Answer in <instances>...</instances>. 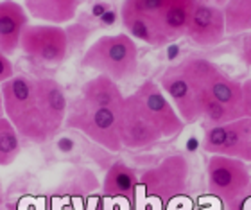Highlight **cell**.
<instances>
[{"label":"cell","instance_id":"1","mask_svg":"<svg viewBox=\"0 0 251 210\" xmlns=\"http://www.w3.org/2000/svg\"><path fill=\"white\" fill-rule=\"evenodd\" d=\"M0 92L5 119L20 138L43 144L65 126L68 99L56 79L18 74L0 84Z\"/></svg>","mask_w":251,"mask_h":210},{"label":"cell","instance_id":"2","mask_svg":"<svg viewBox=\"0 0 251 210\" xmlns=\"http://www.w3.org/2000/svg\"><path fill=\"white\" fill-rule=\"evenodd\" d=\"M81 67L104 74L117 83L135 78L138 70V49L135 40L126 32L97 38L83 54Z\"/></svg>","mask_w":251,"mask_h":210},{"label":"cell","instance_id":"3","mask_svg":"<svg viewBox=\"0 0 251 210\" xmlns=\"http://www.w3.org/2000/svg\"><path fill=\"white\" fill-rule=\"evenodd\" d=\"M185 76L190 84L199 92L208 94L221 105H225L228 110L241 119L242 117V84L241 81L233 79L231 76L221 69L219 65L199 56H188L179 61Z\"/></svg>","mask_w":251,"mask_h":210},{"label":"cell","instance_id":"4","mask_svg":"<svg viewBox=\"0 0 251 210\" xmlns=\"http://www.w3.org/2000/svg\"><path fill=\"white\" fill-rule=\"evenodd\" d=\"M190 178V163L185 155L165 157L154 167L140 174V187L144 200L152 201L158 207H169L174 200L187 192Z\"/></svg>","mask_w":251,"mask_h":210},{"label":"cell","instance_id":"5","mask_svg":"<svg viewBox=\"0 0 251 210\" xmlns=\"http://www.w3.org/2000/svg\"><path fill=\"white\" fill-rule=\"evenodd\" d=\"M251 185L248 163L235 158L210 155L206 162V190L223 205V210L235 207Z\"/></svg>","mask_w":251,"mask_h":210},{"label":"cell","instance_id":"6","mask_svg":"<svg viewBox=\"0 0 251 210\" xmlns=\"http://www.w3.org/2000/svg\"><path fill=\"white\" fill-rule=\"evenodd\" d=\"M65 126L70 130H77L92 142L99 144L100 147L111 153H119L122 149L115 110L97 108V106L84 103L79 97L72 105H68Z\"/></svg>","mask_w":251,"mask_h":210},{"label":"cell","instance_id":"7","mask_svg":"<svg viewBox=\"0 0 251 210\" xmlns=\"http://www.w3.org/2000/svg\"><path fill=\"white\" fill-rule=\"evenodd\" d=\"M201 146L208 155L251 163V119L241 117L219 126H206Z\"/></svg>","mask_w":251,"mask_h":210},{"label":"cell","instance_id":"8","mask_svg":"<svg viewBox=\"0 0 251 210\" xmlns=\"http://www.w3.org/2000/svg\"><path fill=\"white\" fill-rule=\"evenodd\" d=\"M22 52L43 65H59L70 52L67 29L63 26H27L20 38Z\"/></svg>","mask_w":251,"mask_h":210},{"label":"cell","instance_id":"9","mask_svg":"<svg viewBox=\"0 0 251 210\" xmlns=\"http://www.w3.org/2000/svg\"><path fill=\"white\" fill-rule=\"evenodd\" d=\"M131 95L140 105L144 113L149 117V121L158 128L163 138H174L181 135L185 130V122L181 121L178 111L174 110L167 95L163 94L160 84L154 81H144Z\"/></svg>","mask_w":251,"mask_h":210},{"label":"cell","instance_id":"10","mask_svg":"<svg viewBox=\"0 0 251 210\" xmlns=\"http://www.w3.org/2000/svg\"><path fill=\"white\" fill-rule=\"evenodd\" d=\"M117 126L122 147L127 149H146L163 138L133 95H126L121 110L117 111Z\"/></svg>","mask_w":251,"mask_h":210},{"label":"cell","instance_id":"11","mask_svg":"<svg viewBox=\"0 0 251 210\" xmlns=\"http://www.w3.org/2000/svg\"><path fill=\"white\" fill-rule=\"evenodd\" d=\"M160 88L167 99L173 103L174 110L178 111L181 121L187 124H196L201 119V110H199L198 95L196 90L190 84L188 78L185 76L183 69L179 63H174L167 67V70L160 76Z\"/></svg>","mask_w":251,"mask_h":210},{"label":"cell","instance_id":"12","mask_svg":"<svg viewBox=\"0 0 251 210\" xmlns=\"http://www.w3.org/2000/svg\"><path fill=\"white\" fill-rule=\"evenodd\" d=\"M226 36V24L223 7L199 2L196 4L188 22L185 38L199 47H214L219 45Z\"/></svg>","mask_w":251,"mask_h":210},{"label":"cell","instance_id":"13","mask_svg":"<svg viewBox=\"0 0 251 210\" xmlns=\"http://www.w3.org/2000/svg\"><path fill=\"white\" fill-rule=\"evenodd\" d=\"M29 26V15L15 0L0 2V52L9 56L20 49V38Z\"/></svg>","mask_w":251,"mask_h":210},{"label":"cell","instance_id":"14","mask_svg":"<svg viewBox=\"0 0 251 210\" xmlns=\"http://www.w3.org/2000/svg\"><path fill=\"white\" fill-rule=\"evenodd\" d=\"M140 187V176L136 174L133 167H129L126 162L111 163L102 180V196L108 200H124L127 203H133L138 194Z\"/></svg>","mask_w":251,"mask_h":210},{"label":"cell","instance_id":"15","mask_svg":"<svg viewBox=\"0 0 251 210\" xmlns=\"http://www.w3.org/2000/svg\"><path fill=\"white\" fill-rule=\"evenodd\" d=\"M81 99L97 108H108V110H121L126 95L122 94L121 86L117 81L104 76L97 74L95 78L88 79L81 86Z\"/></svg>","mask_w":251,"mask_h":210},{"label":"cell","instance_id":"16","mask_svg":"<svg viewBox=\"0 0 251 210\" xmlns=\"http://www.w3.org/2000/svg\"><path fill=\"white\" fill-rule=\"evenodd\" d=\"M79 0H24V9L34 20L50 26H65L75 18Z\"/></svg>","mask_w":251,"mask_h":210},{"label":"cell","instance_id":"17","mask_svg":"<svg viewBox=\"0 0 251 210\" xmlns=\"http://www.w3.org/2000/svg\"><path fill=\"white\" fill-rule=\"evenodd\" d=\"M121 22L122 27L126 29V34H129L133 40H140V42L147 43L151 47H163V45L171 43L169 38L160 29L158 22L151 16L121 11Z\"/></svg>","mask_w":251,"mask_h":210},{"label":"cell","instance_id":"18","mask_svg":"<svg viewBox=\"0 0 251 210\" xmlns=\"http://www.w3.org/2000/svg\"><path fill=\"white\" fill-rule=\"evenodd\" d=\"M196 4H198V0H173L167 5V9L156 18L158 26L163 31V34L169 38V42L185 38Z\"/></svg>","mask_w":251,"mask_h":210},{"label":"cell","instance_id":"19","mask_svg":"<svg viewBox=\"0 0 251 210\" xmlns=\"http://www.w3.org/2000/svg\"><path fill=\"white\" fill-rule=\"evenodd\" d=\"M226 36L251 31V0H228L223 5Z\"/></svg>","mask_w":251,"mask_h":210},{"label":"cell","instance_id":"20","mask_svg":"<svg viewBox=\"0 0 251 210\" xmlns=\"http://www.w3.org/2000/svg\"><path fill=\"white\" fill-rule=\"evenodd\" d=\"M20 135L5 117L0 119V167H7L20 155Z\"/></svg>","mask_w":251,"mask_h":210},{"label":"cell","instance_id":"21","mask_svg":"<svg viewBox=\"0 0 251 210\" xmlns=\"http://www.w3.org/2000/svg\"><path fill=\"white\" fill-rule=\"evenodd\" d=\"M196 95H198L199 110H201V119L208 122V126H219V124H226V122H231L237 119L225 105H221L219 101H215L208 94L196 90Z\"/></svg>","mask_w":251,"mask_h":210},{"label":"cell","instance_id":"22","mask_svg":"<svg viewBox=\"0 0 251 210\" xmlns=\"http://www.w3.org/2000/svg\"><path fill=\"white\" fill-rule=\"evenodd\" d=\"M97 189V178L90 171H81V173L74 174L72 178L67 180L65 184L61 185V189L58 190L59 198H67V200H83L92 192V190Z\"/></svg>","mask_w":251,"mask_h":210},{"label":"cell","instance_id":"23","mask_svg":"<svg viewBox=\"0 0 251 210\" xmlns=\"http://www.w3.org/2000/svg\"><path fill=\"white\" fill-rule=\"evenodd\" d=\"M173 0H124L121 5V11H129L136 15L151 16L156 20L163 11L167 9V5Z\"/></svg>","mask_w":251,"mask_h":210},{"label":"cell","instance_id":"24","mask_svg":"<svg viewBox=\"0 0 251 210\" xmlns=\"http://www.w3.org/2000/svg\"><path fill=\"white\" fill-rule=\"evenodd\" d=\"M242 117L251 119V78L242 81Z\"/></svg>","mask_w":251,"mask_h":210},{"label":"cell","instance_id":"25","mask_svg":"<svg viewBox=\"0 0 251 210\" xmlns=\"http://www.w3.org/2000/svg\"><path fill=\"white\" fill-rule=\"evenodd\" d=\"M15 76V69H13V63H11L9 56L0 52V84H4L7 79H11Z\"/></svg>","mask_w":251,"mask_h":210},{"label":"cell","instance_id":"26","mask_svg":"<svg viewBox=\"0 0 251 210\" xmlns=\"http://www.w3.org/2000/svg\"><path fill=\"white\" fill-rule=\"evenodd\" d=\"M115 22H117V13L113 9H110L108 13H104V15H102L99 18V24H100V26H106V27L113 26Z\"/></svg>","mask_w":251,"mask_h":210},{"label":"cell","instance_id":"27","mask_svg":"<svg viewBox=\"0 0 251 210\" xmlns=\"http://www.w3.org/2000/svg\"><path fill=\"white\" fill-rule=\"evenodd\" d=\"M111 7L108 4H104V2H97V4L92 7V15L95 16V18H100V16L104 15V13H108Z\"/></svg>","mask_w":251,"mask_h":210},{"label":"cell","instance_id":"28","mask_svg":"<svg viewBox=\"0 0 251 210\" xmlns=\"http://www.w3.org/2000/svg\"><path fill=\"white\" fill-rule=\"evenodd\" d=\"M58 149L61 153H70L74 149V142L70 140L68 137H61L58 140Z\"/></svg>","mask_w":251,"mask_h":210},{"label":"cell","instance_id":"29","mask_svg":"<svg viewBox=\"0 0 251 210\" xmlns=\"http://www.w3.org/2000/svg\"><path fill=\"white\" fill-rule=\"evenodd\" d=\"M241 58H242V61H244V65L251 69V47H244V45H242Z\"/></svg>","mask_w":251,"mask_h":210},{"label":"cell","instance_id":"30","mask_svg":"<svg viewBox=\"0 0 251 210\" xmlns=\"http://www.w3.org/2000/svg\"><path fill=\"white\" fill-rule=\"evenodd\" d=\"M88 210H104V200H102V198H97V200H94V203L90 205Z\"/></svg>","mask_w":251,"mask_h":210},{"label":"cell","instance_id":"31","mask_svg":"<svg viewBox=\"0 0 251 210\" xmlns=\"http://www.w3.org/2000/svg\"><path fill=\"white\" fill-rule=\"evenodd\" d=\"M199 2H203V4H210V5H217V7H223L228 0H199Z\"/></svg>","mask_w":251,"mask_h":210},{"label":"cell","instance_id":"32","mask_svg":"<svg viewBox=\"0 0 251 210\" xmlns=\"http://www.w3.org/2000/svg\"><path fill=\"white\" fill-rule=\"evenodd\" d=\"M242 45H244V47H251V31L248 32L246 36H244V40H242Z\"/></svg>","mask_w":251,"mask_h":210},{"label":"cell","instance_id":"33","mask_svg":"<svg viewBox=\"0 0 251 210\" xmlns=\"http://www.w3.org/2000/svg\"><path fill=\"white\" fill-rule=\"evenodd\" d=\"M2 117H5V113H4V97H2V92H0V119Z\"/></svg>","mask_w":251,"mask_h":210}]
</instances>
